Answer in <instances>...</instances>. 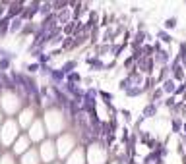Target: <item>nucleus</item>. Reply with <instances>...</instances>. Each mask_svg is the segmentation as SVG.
<instances>
[{"mask_svg": "<svg viewBox=\"0 0 186 164\" xmlns=\"http://www.w3.org/2000/svg\"><path fill=\"white\" fill-rule=\"evenodd\" d=\"M54 147H56V156H58V160H60V162L66 160V158L79 147L78 135L74 133L72 129L62 131L58 137H54Z\"/></svg>", "mask_w": 186, "mask_h": 164, "instance_id": "obj_1", "label": "nucleus"}, {"mask_svg": "<svg viewBox=\"0 0 186 164\" xmlns=\"http://www.w3.org/2000/svg\"><path fill=\"white\" fill-rule=\"evenodd\" d=\"M22 129H19L16 118H4V122L0 124V143H2V149L8 151L14 145V141L19 137Z\"/></svg>", "mask_w": 186, "mask_h": 164, "instance_id": "obj_2", "label": "nucleus"}, {"mask_svg": "<svg viewBox=\"0 0 186 164\" xmlns=\"http://www.w3.org/2000/svg\"><path fill=\"white\" fill-rule=\"evenodd\" d=\"M31 149H35V145L31 143V139L27 137V133H25V131H22V133H19V137L14 141V145L10 147L8 151L12 152V156L16 158V160H18L19 156H23L25 152H27V151H31Z\"/></svg>", "mask_w": 186, "mask_h": 164, "instance_id": "obj_3", "label": "nucleus"}, {"mask_svg": "<svg viewBox=\"0 0 186 164\" xmlns=\"http://www.w3.org/2000/svg\"><path fill=\"white\" fill-rule=\"evenodd\" d=\"M25 133H27V137L31 139V143H33L35 147L39 145L41 141H45L47 137H49V135H47V129H45V124H43V118H41V116H39V118H37V120L33 122V124L29 126Z\"/></svg>", "mask_w": 186, "mask_h": 164, "instance_id": "obj_4", "label": "nucleus"}, {"mask_svg": "<svg viewBox=\"0 0 186 164\" xmlns=\"http://www.w3.org/2000/svg\"><path fill=\"white\" fill-rule=\"evenodd\" d=\"M39 6H41L39 0H33V2H31V0H23V12H22L19 18H22L25 23H27V22H35L37 14H39Z\"/></svg>", "mask_w": 186, "mask_h": 164, "instance_id": "obj_5", "label": "nucleus"}, {"mask_svg": "<svg viewBox=\"0 0 186 164\" xmlns=\"http://www.w3.org/2000/svg\"><path fill=\"white\" fill-rule=\"evenodd\" d=\"M153 68H155V62H153V56H142L140 60L136 62V70L143 73V75H151Z\"/></svg>", "mask_w": 186, "mask_h": 164, "instance_id": "obj_6", "label": "nucleus"}, {"mask_svg": "<svg viewBox=\"0 0 186 164\" xmlns=\"http://www.w3.org/2000/svg\"><path fill=\"white\" fill-rule=\"evenodd\" d=\"M83 62L87 64L89 68V73H99V72H105V62H103V58H99V56H86L83 58Z\"/></svg>", "mask_w": 186, "mask_h": 164, "instance_id": "obj_7", "label": "nucleus"}, {"mask_svg": "<svg viewBox=\"0 0 186 164\" xmlns=\"http://www.w3.org/2000/svg\"><path fill=\"white\" fill-rule=\"evenodd\" d=\"M23 12V0H10L8 6H6V18L10 19H16L19 18Z\"/></svg>", "mask_w": 186, "mask_h": 164, "instance_id": "obj_8", "label": "nucleus"}, {"mask_svg": "<svg viewBox=\"0 0 186 164\" xmlns=\"http://www.w3.org/2000/svg\"><path fill=\"white\" fill-rule=\"evenodd\" d=\"M153 62H155L157 66H161V68L169 66V64H171V54H169V50H165L163 46L159 50H155V54H153Z\"/></svg>", "mask_w": 186, "mask_h": 164, "instance_id": "obj_9", "label": "nucleus"}, {"mask_svg": "<svg viewBox=\"0 0 186 164\" xmlns=\"http://www.w3.org/2000/svg\"><path fill=\"white\" fill-rule=\"evenodd\" d=\"M56 22L60 27H64V25H68L70 22H74V14H72V8L68 6L64 10H60V12H56Z\"/></svg>", "mask_w": 186, "mask_h": 164, "instance_id": "obj_10", "label": "nucleus"}, {"mask_svg": "<svg viewBox=\"0 0 186 164\" xmlns=\"http://www.w3.org/2000/svg\"><path fill=\"white\" fill-rule=\"evenodd\" d=\"M64 81H66V75L60 72V68H54V70L51 72L49 79H47L49 85H56V87H62V83H64Z\"/></svg>", "mask_w": 186, "mask_h": 164, "instance_id": "obj_11", "label": "nucleus"}, {"mask_svg": "<svg viewBox=\"0 0 186 164\" xmlns=\"http://www.w3.org/2000/svg\"><path fill=\"white\" fill-rule=\"evenodd\" d=\"M78 66H79V60H78V58H68V60H64V62H62L60 72L64 73V75H68V73L76 72V70H78Z\"/></svg>", "mask_w": 186, "mask_h": 164, "instance_id": "obj_12", "label": "nucleus"}, {"mask_svg": "<svg viewBox=\"0 0 186 164\" xmlns=\"http://www.w3.org/2000/svg\"><path fill=\"white\" fill-rule=\"evenodd\" d=\"M51 14H54V12H52V2H41L39 14H37V19H35V22H41V19H45L47 15H51Z\"/></svg>", "mask_w": 186, "mask_h": 164, "instance_id": "obj_13", "label": "nucleus"}, {"mask_svg": "<svg viewBox=\"0 0 186 164\" xmlns=\"http://www.w3.org/2000/svg\"><path fill=\"white\" fill-rule=\"evenodd\" d=\"M35 33H37V22H27V23H23V29L19 33V37L27 39V37H33Z\"/></svg>", "mask_w": 186, "mask_h": 164, "instance_id": "obj_14", "label": "nucleus"}, {"mask_svg": "<svg viewBox=\"0 0 186 164\" xmlns=\"http://www.w3.org/2000/svg\"><path fill=\"white\" fill-rule=\"evenodd\" d=\"M23 19L22 18H16V19H10V35H18L22 33V29H23Z\"/></svg>", "mask_w": 186, "mask_h": 164, "instance_id": "obj_15", "label": "nucleus"}, {"mask_svg": "<svg viewBox=\"0 0 186 164\" xmlns=\"http://www.w3.org/2000/svg\"><path fill=\"white\" fill-rule=\"evenodd\" d=\"M163 104V102H161ZM157 110H159V104H155V102H149V104H146V108H143L142 110V116H143V118H153V116H155L157 114Z\"/></svg>", "mask_w": 186, "mask_h": 164, "instance_id": "obj_16", "label": "nucleus"}, {"mask_svg": "<svg viewBox=\"0 0 186 164\" xmlns=\"http://www.w3.org/2000/svg\"><path fill=\"white\" fill-rule=\"evenodd\" d=\"M23 72L27 73V75H35V77H39L41 66L37 64V62H27V64H23Z\"/></svg>", "mask_w": 186, "mask_h": 164, "instance_id": "obj_17", "label": "nucleus"}, {"mask_svg": "<svg viewBox=\"0 0 186 164\" xmlns=\"http://www.w3.org/2000/svg\"><path fill=\"white\" fill-rule=\"evenodd\" d=\"M10 35V18H0V41Z\"/></svg>", "mask_w": 186, "mask_h": 164, "instance_id": "obj_18", "label": "nucleus"}, {"mask_svg": "<svg viewBox=\"0 0 186 164\" xmlns=\"http://www.w3.org/2000/svg\"><path fill=\"white\" fill-rule=\"evenodd\" d=\"M161 89H163V93L167 95V97H171V95H174V89H177V83H174L173 79L169 77L167 81H163V83H161Z\"/></svg>", "mask_w": 186, "mask_h": 164, "instance_id": "obj_19", "label": "nucleus"}, {"mask_svg": "<svg viewBox=\"0 0 186 164\" xmlns=\"http://www.w3.org/2000/svg\"><path fill=\"white\" fill-rule=\"evenodd\" d=\"M114 95L111 91H105V89H99V102L101 104H113Z\"/></svg>", "mask_w": 186, "mask_h": 164, "instance_id": "obj_20", "label": "nucleus"}, {"mask_svg": "<svg viewBox=\"0 0 186 164\" xmlns=\"http://www.w3.org/2000/svg\"><path fill=\"white\" fill-rule=\"evenodd\" d=\"M149 97H151V100L149 102H155V104H161L163 102V97H165V93H163V89H161V85L159 87H155L153 91L149 93Z\"/></svg>", "mask_w": 186, "mask_h": 164, "instance_id": "obj_21", "label": "nucleus"}, {"mask_svg": "<svg viewBox=\"0 0 186 164\" xmlns=\"http://www.w3.org/2000/svg\"><path fill=\"white\" fill-rule=\"evenodd\" d=\"M66 81L68 83H76V85H82V83H83V75L76 70V72H72V73H68V75H66Z\"/></svg>", "mask_w": 186, "mask_h": 164, "instance_id": "obj_22", "label": "nucleus"}, {"mask_svg": "<svg viewBox=\"0 0 186 164\" xmlns=\"http://www.w3.org/2000/svg\"><path fill=\"white\" fill-rule=\"evenodd\" d=\"M157 41H159V43H165V45H171L174 39H173V37L169 35L165 29H159V31H157Z\"/></svg>", "mask_w": 186, "mask_h": 164, "instance_id": "obj_23", "label": "nucleus"}, {"mask_svg": "<svg viewBox=\"0 0 186 164\" xmlns=\"http://www.w3.org/2000/svg\"><path fill=\"white\" fill-rule=\"evenodd\" d=\"M76 27H78V22H70L68 25L62 27V35L64 37H74L76 35Z\"/></svg>", "mask_w": 186, "mask_h": 164, "instance_id": "obj_24", "label": "nucleus"}, {"mask_svg": "<svg viewBox=\"0 0 186 164\" xmlns=\"http://www.w3.org/2000/svg\"><path fill=\"white\" fill-rule=\"evenodd\" d=\"M37 64L39 66H51V62H52V56H51V52L47 50V52H43V54H41L39 58H37Z\"/></svg>", "mask_w": 186, "mask_h": 164, "instance_id": "obj_25", "label": "nucleus"}, {"mask_svg": "<svg viewBox=\"0 0 186 164\" xmlns=\"http://www.w3.org/2000/svg\"><path fill=\"white\" fill-rule=\"evenodd\" d=\"M182 126H184V122H182V118H173L171 120V129H173V133H180L182 131Z\"/></svg>", "mask_w": 186, "mask_h": 164, "instance_id": "obj_26", "label": "nucleus"}, {"mask_svg": "<svg viewBox=\"0 0 186 164\" xmlns=\"http://www.w3.org/2000/svg\"><path fill=\"white\" fill-rule=\"evenodd\" d=\"M143 93H146V89H143V87H132V89H128L124 95H126L128 99H136V97H140V95H143Z\"/></svg>", "mask_w": 186, "mask_h": 164, "instance_id": "obj_27", "label": "nucleus"}, {"mask_svg": "<svg viewBox=\"0 0 186 164\" xmlns=\"http://www.w3.org/2000/svg\"><path fill=\"white\" fill-rule=\"evenodd\" d=\"M118 118H122V122H124V126H126V124L132 122V112L128 108H118Z\"/></svg>", "mask_w": 186, "mask_h": 164, "instance_id": "obj_28", "label": "nucleus"}, {"mask_svg": "<svg viewBox=\"0 0 186 164\" xmlns=\"http://www.w3.org/2000/svg\"><path fill=\"white\" fill-rule=\"evenodd\" d=\"M177 25H178V19L177 18H167V19H165V23H163V29L165 31H171V29H174V27H177Z\"/></svg>", "mask_w": 186, "mask_h": 164, "instance_id": "obj_29", "label": "nucleus"}, {"mask_svg": "<svg viewBox=\"0 0 186 164\" xmlns=\"http://www.w3.org/2000/svg\"><path fill=\"white\" fill-rule=\"evenodd\" d=\"M118 89H120V91L122 93H126V91H128V89H130V81H128V77H122L120 79V81H118Z\"/></svg>", "mask_w": 186, "mask_h": 164, "instance_id": "obj_30", "label": "nucleus"}, {"mask_svg": "<svg viewBox=\"0 0 186 164\" xmlns=\"http://www.w3.org/2000/svg\"><path fill=\"white\" fill-rule=\"evenodd\" d=\"M54 70V66H41V72H39V77H47L49 79L51 75V72Z\"/></svg>", "mask_w": 186, "mask_h": 164, "instance_id": "obj_31", "label": "nucleus"}, {"mask_svg": "<svg viewBox=\"0 0 186 164\" xmlns=\"http://www.w3.org/2000/svg\"><path fill=\"white\" fill-rule=\"evenodd\" d=\"M0 58H10V60H14L16 54L12 50H8V49H4V46H0Z\"/></svg>", "mask_w": 186, "mask_h": 164, "instance_id": "obj_32", "label": "nucleus"}, {"mask_svg": "<svg viewBox=\"0 0 186 164\" xmlns=\"http://www.w3.org/2000/svg\"><path fill=\"white\" fill-rule=\"evenodd\" d=\"M163 104H165V106H167V108H173L174 104H177V97H173V95H171V97L163 99Z\"/></svg>", "mask_w": 186, "mask_h": 164, "instance_id": "obj_33", "label": "nucleus"}, {"mask_svg": "<svg viewBox=\"0 0 186 164\" xmlns=\"http://www.w3.org/2000/svg\"><path fill=\"white\" fill-rule=\"evenodd\" d=\"M184 91H186V85H184V83H180V85H177V89H174V95H173V97H182Z\"/></svg>", "mask_w": 186, "mask_h": 164, "instance_id": "obj_34", "label": "nucleus"}, {"mask_svg": "<svg viewBox=\"0 0 186 164\" xmlns=\"http://www.w3.org/2000/svg\"><path fill=\"white\" fill-rule=\"evenodd\" d=\"M82 85L86 87V89L93 87V77H91V75H86V77H83V83H82Z\"/></svg>", "mask_w": 186, "mask_h": 164, "instance_id": "obj_35", "label": "nucleus"}, {"mask_svg": "<svg viewBox=\"0 0 186 164\" xmlns=\"http://www.w3.org/2000/svg\"><path fill=\"white\" fill-rule=\"evenodd\" d=\"M116 64H118V60H111V62H105V72H109V70H114Z\"/></svg>", "mask_w": 186, "mask_h": 164, "instance_id": "obj_36", "label": "nucleus"}, {"mask_svg": "<svg viewBox=\"0 0 186 164\" xmlns=\"http://www.w3.org/2000/svg\"><path fill=\"white\" fill-rule=\"evenodd\" d=\"M182 135H186V122H184V126H182Z\"/></svg>", "mask_w": 186, "mask_h": 164, "instance_id": "obj_37", "label": "nucleus"}, {"mask_svg": "<svg viewBox=\"0 0 186 164\" xmlns=\"http://www.w3.org/2000/svg\"><path fill=\"white\" fill-rule=\"evenodd\" d=\"M182 116H186V102H184V114Z\"/></svg>", "mask_w": 186, "mask_h": 164, "instance_id": "obj_38", "label": "nucleus"}]
</instances>
